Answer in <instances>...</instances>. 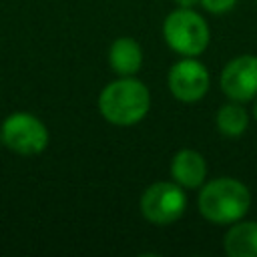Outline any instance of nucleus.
<instances>
[{"label": "nucleus", "instance_id": "obj_11", "mask_svg": "<svg viewBox=\"0 0 257 257\" xmlns=\"http://www.w3.org/2000/svg\"><path fill=\"white\" fill-rule=\"evenodd\" d=\"M215 122H217V128H219L221 135H225V137H241L247 131L249 116H247L245 108L241 104H237V100H233L229 104H223L217 110Z\"/></svg>", "mask_w": 257, "mask_h": 257}, {"label": "nucleus", "instance_id": "obj_7", "mask_svg": "<svg viewBox=\"0 0 257 257\" xmlns=\"http://www.w3.org/2000/svg\"><path fill=\"white\" fill-rule=\"evenodd\" d=\"M221 90L237 102L257 96V56L241 54L229 60L221 72Z\"/></svg>", "mask_w": 257, "mask_h": 257}, {"label": "nucleus", "instance_id": "obj_15", "mask_svg": "<svg viewBox=\"0 0 257 257\" xmlns=\"http://www.w3.org/2000/svg\"><path fill=\"white\" fill-rule=\"evenodd\" d=\"M0 145H4V143H2V137H0Z\"/></svg>", "mask_w": 257, "mask_h": 257}, {"label": "nucleus", "instance_id": "obj_8", "mask_svg": "<svg viewBox=\"0 0 257 257\" xmlns=\"http://www.w3.org/2000/svg\"><path fill=\"white\" fill-rule=\"evenodd\" d=\"M171 177L185 189H197L207 179L205 157L193 149L179 151L171 161Z\"/></svg>", "mask_w": 257, "mask_h": 257}, {"label": "nucleus", "instance_id": "obj_5", "mask_svg": "<svg viewBox=\"0 0 257 257\" xmlns=\"http://www.w3.org/2000/svg\"><path fill=\"white\" fill-rule=\"evenodd\" d=\"M2 143L20 155L42 153L48 145V131L36 116L28 112H14L2 122Z\"/></svg>", "mask_w": 257, "mask_h": 257}, {"label": "nucleus", "instance_id": "obj_6", "mask_svg": "<svg viewBox=\"0 0 257 257\" xmlns=\"http://www.w3.org/2000/svg\"><path fill=\"white\" fill-rule=\"evenodd\" d=\"M169 90L181 102H197L201 100L211 84L209 70L197 56H185L183 60L175 62L169 70Z\"/></svg>", "mask_w": 257, "mask_h": 257}, {"label": "nucleus", "instance_id": "obj_14", "mask_svg": "<svg viewBox=\"0 0 257 257\" xmlns=\"http://www.w3.org/2000/svg\"><path fill=\"white\" fill-rule=\"evenodd\" d=\"M253 114H255V118H257V102H255V106H253Z\"/></svg>", "mask_w": 257, "mask_h": 257}, {"label": "nucleus", "instance_id": "obj_10", "mask_svg": "<svg viewBox=\"0 0 257 257\" xmlns=\"http://www.w3.org/2000/svg\"><path fill=\"white\" fill-rule=\"evenodd\" d=\"M223 247L229 257H257V223L241 219L231 223Z\"/></svg>", "mask_w": 257, "mask_h": 257}, {"label": "nucleus", "instance_id": "obj_1", "mask_svg": "<svg viewBox=\"0 0 257 257\" xmlns=\"http://www.w3.org/2000/svg\"><path fill=\"white\" fill-rule=\"evenodd\" d=\"M151 106L149 88L133 78L120 76L118 80L108 82L98 96V110L100 114L116 126H131L143 120Z\"/></svg>", "mask_w": 257, "mask_h": 257}, {"label": "nucleus", "instance_id": "obj_3", "mask_svg": "<svg viewBox=\"0 0 257 257\" xmlns=\"http://www.w3.org/2000/svg\"><path fill=\"white\" fill-rule=\"evenodd\" d=\"M163 36L181 56H199L211 40L209 24L193 8H177L163 22Z\"/></svg>", "mask_w": 257, "mask_h": 257}, {"label": "nucleus", "instance_id": "obj_12", "mask_svg": "<svg viewBox=\"0 0 257 257\" xmlns=\"http://www.w3.org/2000/svg\"><path fill=\"white\" fill-rule=\"evenodd\" d=\"M199 4L211 14H225L237 4V0H201Z\"/></svg>", "mask_w": 257, "mask_h": 257}, {"label": "nucleus", "instance_id": "obj_2", "mask_svg": "<svg viewBox=\"0 0 257 257\" xmlns=\"http://www.w3.org/2000/svg\"><path fill=\"white\" fill-rule=\"evenodd\" d=\"M251 193L245 183L233 177H219L209 181L199 193L201 215L217 225H231L249 211Z\"/></svg>", "mask_w": 257, "mask_h": 257}, {"label": "nucleus", "instance_id": "obj_4", "mask_svg": "<svg viewBox=\"0 0 257 257\" xmlns=\"http://www.w3.org/2000/svg\"><path fill=\"white\" fill-rule=\"evenodd\" d=\"M187 195L175 181H159L145 189L141 197V213L153 225H171L183 217Z\"/></svg>", "mask_w": 257, "mask_h": 257}, {"label": "nucleus", "instance_id": "obj_13", "mask_svg": "<svg viewBox=\"0 0 257 257\" xmlns=\"http://www.w3.org/2000/svg\"><path fill=\"white\" fill-rule=\"evenodd\" d=\"M175 2H177L181 8H193V6H195V4H199L201 0H175Z\"/></svg>", "mask_w": 257, "mask_h": 257}, {"label": "nucleus", "instance_id": "obj_9", "mask_svg": "<svg viewBox=\"0 0 257 257\" xmlns=\"http://www.w3.org/2000/svg\"><path fill=\"white\" fill-rule=\"evenodd\" d=\"M108 64L120 76H133L143 66V50L135 38L120 36L108 48Z\"/></svg>", "mask_w": 257, "mask_h": 257}]
</instances>
